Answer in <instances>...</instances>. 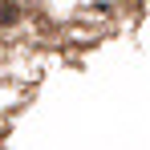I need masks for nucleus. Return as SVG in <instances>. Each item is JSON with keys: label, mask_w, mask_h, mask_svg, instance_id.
Segmentation results:
<instances>
[{"label": "nucleus", "mask_w": 150, "mask_h": 150, "mask_svg": "<svg viewBox=\"0 0 150 150\" xmlns=\"http://www.w3.org/2000/svg\"><path fill=\"white\" fill-rule=\"evenodd\" d=\"M0 16H4V25H8V21H16V4H8V0H4V12H0Z\"/></svg>", "instance_id": "obj_1"}]
</instances>
